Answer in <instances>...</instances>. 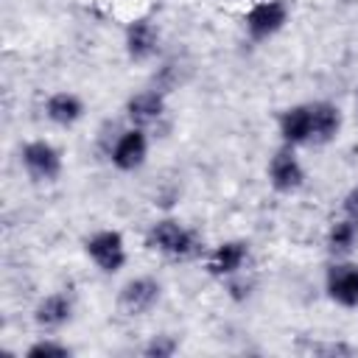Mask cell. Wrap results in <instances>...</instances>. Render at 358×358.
I'll list each match as a JSON object with an SVG mask.
<instances>
[{"instance_id":"obj_5","label":"cell","mask_w":358,"mask_h":358,"mask_svg":"<svg viewBox=\"0 0 358 358\" xmlns=\"http://www.w3.org/2000/svg\"><path fill=\"white\" fill-rule=\"evenodd\" d=\"M22 165L36 182H50L62 173V157L45 140H34L22 148Z\"/></svg>"},{"instance_id":"obj_18","label":"cell","mask_w":358,"mask_h":358,"mask_svg":"<svg viewBox=\"0 0 358 358\" xmlns=\"http://www.w3.org/2000/svg\"><path fill=\"white\" fill-rule=\"evenodd\" d=\"M70 347L59 344V341H36L28 347V358H67Z\"/></svg>"},{"instance_id":"obj_8","label":"cell","mask_w":358,"mask_h":358,"mask_svg":"<svg viewBox=\"0 0 358 358\" xmlns=\"http://www.w3.org/2000/svg\"><path fill=\"white\" fill-rule=\"evenodd\" d=\"M145 151H148L145 134H143L140 129H129V131H123V134L115 140L112 162H115V168H120V171H134V168L143 165Z\"/></svg>"},{"instance_id":"obj_14","label":"cell","mask_w":358,"mask_h":358,"mask_svg":"<svg viewBox=\"0 0 358 358\" xmlns=\"http://www.w3.org/2000/svg\"><path fill=\"white\" fill-rule=\"evenodd\" d=\"M70 310H73V305H70V299H67L64 294H48V296L36 305L34 322H36L39 327H45V330H56V327H62V324L70 319Z\"/></svg>"},{"instance_id":"obj_12","label":"cell","mask_w":358,"mask_h":358,"mask_svg":"<svg viewBox=\"0 0 358 358\" xmlns=\"http://www.w3.org/2000/svg\"><path fill=\"white\" fill-rule=\"evenodd\" d=\"M341 129V112L327 103V101H319V103H310V140L313 143H330Z\"/></svg>"},{"instance_id":"obj_11","label":"cell","mask_w":358,"mask_h":358,"mask_svg":"<svg viewBox=\"0 0 358 358\" xmlns=\"http://www.w3.org/2000/svg\"><path fill=\"white\" fill-rule=\"evenodd\" d=\"M162 109H165V98L157 90H143V92H137L126 101V115L137 129L154 123L162 115Z\"/></svg>"},{"instance_id":"obj_17","label":"cell","mask_w":358,"mask_h":358,"mask_svg":"<svg viewBox=\"0 0 358 358\" xmlns=\"http://www.w3.org/2000/svg\"><path fill=\"white\" fill-rule=\"evenodd\" d=\"M299 352L305 355H324V358H350L355 355V347H350L347 341H302Z\"/></svg>"},{"instance_id":"obj_16","label":"cell","mask_w":358,"mask_h":358,"mask_svg":"<svg viewBox=\"0 0 358 358\" xmlns=\"http://www.w3.org/2000/svg\"><path fill=\"white\" fill-rule=\"evenodd\" d=\"M355 238H358V224L352 218H344V221H336L327 232V249L333 255H347L352 246H355Z\"/></svg>"},{"instance_id":"obj_20","label":"cell","mask_w":358,"mask_h":358,"mask_svg":"<svg viewBox=\"0 0 358 358\" xmlns=\"http://www.w3.org/2000/svg\"><path fill=\"white\" fill-rule=\"evenodd\" d=\"M344 213L347 218H352L358 224V187H352L347 196H344Z\"/></svg>"},{"instance_id":"obj_6","label":"cell","mask_w":358,"mask_h":358,"mask_svg":"<svg viewBox=\"0 0 358 358\" xmlns=\"http://www.w3.org/2000/svg\"><path fill=\"white\" fill-rule=\"evenodd\" d=\"M268 179H271V187L280 190V193H291L296 187H302L305 182V171L296 159V154L291 148H280L271 162H268Z\"/></svg>"},{"instance_id":"obj_2","label":"cell","mask_w":358,"mask_h":358,"mask_svg":"<svg viewBox=\"0 0 358 358\" xmlns=\"http://www.w3.org/2000/svg\"><path fill=\"white\" fill-rule=\"evenodd\" d=\"M157 299H159V282L151 277H134L120 288L117 310L123 316H143L157 305Z\"/></svg>"},{"instance_id":"obj_9","label":"cell","mask_w":358,"mask_h":358,"mask_svg":"<svg viewBox=\"0 0 358 358\" xmlns=\"http://www.w3.org/2000/svg\"><path fill=\"white\" fill-rule=\"evenodd\" d=\"M157 42H159V34L145 17L129 22V28H126V50H129V56L134 62L151 59L157 53Z\"/></svg>"},{"instance_id":"obj_1","label":"cell","mask_w":358,"mask_h":358,"mask_svg":"<svg viewBox=\"0 0 358 358\" xmlns=\"http://www.w3.org/2000/svg\"><path fill=\"white\" fill-rule=\"evenodd\" d=\"M148 243L154 249H159L162 255H171V257H190V255L199 252L196 235L187 232L176 221H159V224H154L151 232H148Z\"/></svg>"},{"instance_id":"obj_3","label":"cell","mask_w":358,"mask_h":358,"mask_svg":"<svg viewBox=\"0 0 358 358\" xmlns=\"http://www.w3.org/2000/svg\"><path fill=\"white\" fill-rule=\"evenodd\" d=\"M87 255L98 263L101 271H120V266L126 263V246H123V235L115 229H103L95 232L87 241Z\"/></svg>"},{"instance_id":"obj_13","label":"cell","mask_w":358,"mask_h":358,"mask_svg":"<svg viewBox=\"0 0 358 358\" xmlns=\"http://www.w3.org/2000/svg\"><path fill=\"white\" fill-rule=\"evenodd\" d=\"M280 134L288 145L310 143V103L305 106H291L280 115Z\"/></svg>"},{"instance_id":"obj_21","label":"cell","mask_w":358,"mask_h":358,"mask_svg":"<svg viewBox=\"0 0 358 358\" xmlns=\"http://www.w3.org/2000/svg\"><path fill=\"white\" fill-rule=\"evenodd\" d=\"M252 3H271V0H252Z\"/></svg>"},{"instance_id":"obj_15","label":"cell","mask_w":358,"mask_h":358,"mask_svg":"<svg viewBox=\"0 0 358 358\" xmlns=\"http://www.w3.org/2000/svg\"><path fill=\"white\" fill-rule=\"evenodd\" d=\"M45 115L59 126H73L84 115V103L73 92H53L45 103Z\"/></svg>"},{"instance_id":"obj_10","label":"cell","mask_w":358,"mask_h":358,"mask_svg":"<svg viewBox=\"0 0 358 358\" xmlns=\"http://www.w3.org/2000/svg\"><path fill=\"white\" fill-rule=\"evenodd\" d=\"M246 255H249V246L243 241H227V243L215 246V252L210 255L207 271L213 277H229V274H235L243 266Z\"/></svg>"},{"instance_id":"obj_4","label":"cell","mask_w":358,"mask_h":358,"mask_svg":"<svg viewBox=\"0 0 358 358\" xmlns=\"http://www.w3.org/2000/svg\"><path fill=\"white\" fill-rule=\"evenodd\" d=\"M285 20H288V11L282 0L252 3V8L246 11V31L252 39H268L285 25Z\"/></svg>"},{"instance_id":"obj_7","label":"cell","mask_w":358,"mask_h":358,"mask_svg":"<svg viewBox=\"0 0 358 358\" xmlns=\"http://www.w3.org/2000/svg\"><path fill=\"white\" fill-rule=\"evenodd\" d=\"M327 294L344 308L358 305V266L352 263H336L327 271Z\"/></svg>"},{"instance_id":"obj_19","label":"cell","mask_w":358,"mask_h":358,"mask_svg":"<svg viewBox=\"0 0 358 358\" xmlns=\"http://www.w3.org/2000/svg\"><path fill=\"white\" fill-rule=\"evenodd\" d=\"M148 358H171L173 352H176V338L173 336H154L148 344H145V350H143Z\"/></svg>"}]
</instances>
